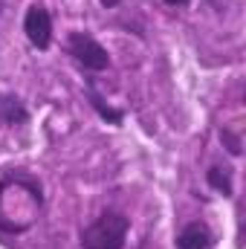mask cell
Here are the masks:
<instances>
[{
    "label": "cell",
    "instance_id": "6da1fadb",
    "mask_svg": "<svg viewBox=\"0 0 246 249\" xmlns=\"http://www.w3.org/2000/svg\"><path fill=\"white\" fill-rule=\"evenodd\" d=\"M127 229H130V220L122 212H105L81 232V247L84 249H124Z\"/></svg>",
    "mask_w": 246,
    "mask_h": 249
},
{
    "label": "cell",
    "instance_id": "7a4b0ae2",
    "mask_svg": "<svg viewBox=\"0 0 246 249\" xmlns=\"http://www.w3.org/2000/svg\"><path fill=\"white\" fill-rule=\"evenodd\" d=\"M67 53L81 64L84 70H93V72H102V70L110 67L107 50H105L93 35H87V32H72V35L67 38Z\"/></svg>",
    "mask_w": 246,
    "mask_h": 249
},
{
    "label": "cell",
    "instance_id": "3957f363",
    "mask_svg": "<svg viewBox=\"0 0 246 249\" xmlns=\"http://www.w3.org/2000/svg\"><path fill=\"white\" fill-rule=\"evenodd\" d=\"M23 32H26V38H29L32 47L50 50V44H53V18H50V12L41 3H35V6L26 9V15H23Z\"/></svg>",
    "mask_w": 246,
    "mask_h": 249
},
{
    "label": "cell",
    "instance_id": "277c9868",
    "mask_svg": "<svg viewBox=\"0 0 246 249\" xmlns=\"http://www.w3.org/2000/svg\"><path fill=\"white\" fill-rule=\"evenodd\" d=\"M211 244H214V238H211L209 226L200 223V220L188 223L183 232L177 235V249H209Z\"/></svg>",
    "mask_w": 246,
    "mask_h": 249
},
{
    "label": "cell",
    "instance_id": "5b68a950",
    "mask_svg": "<svg viewBox=\"0 0 246 249\" xmlns=\"http://www.w3.org/2000/svg\"><path fill=\"white\" fill-rule=\"evenodd\" d=\"M26 119H29L26 105L15 93H0V122L15 127V124H23Z\"/></svg>",
    "mask_w": 246,
    "mask_h": 249
},
{
    "label": "cell",
    "instance_id": "8992f818",
    "mask_svg": "<svg viewBox=\"0 0 246 249\" xmlns=\"http://www.w3.org/2000/svg\"><path fill=\"white\" fill-rule=\"evenodd\" d=\"M206 180L214 191H220L223 197H232V174L229 168H209L206 171Z\"/></svg>",
    "mask_w": 246,
    "mask_h": 249
},
{
    "label": "cell",
    "instance_id": "52a82bcc",
    "mask_svg": "<svg viewBox=\"0 0 246 249\" xmlns=\"http://www.w3.org/2000/svg\"><path fill=\"white\" fill-rule=\"evenodd\" d=\"M90 105L99 110V116H102V119H107V122H122V110H113V107H107V105H105V102H102V99H99L93 90H90Z\"/></svg>",
    "mask_w": 246,
    "mask_h": 249
},
{
    "label": "cell",
    "instance_id": "ba28073f",
    "mask_svg": "<svg viewBox=\"0 0 246 249\" xmlns=\"http://www.w3.org/2000/svg\"><path fill=\"white\" fill-rule=\"evenodd\" d=\"M220 139L226 142V148H229V154H232V157H241V151H244L241 136H235L232 130H226V127H223V130H220Z\"/></svg>",
    "mask_w": 246,
    "mask_h": 249
},
{
    "label": "cell",
    "instance_id": "9c48e42d",
    "mask_svg": "<svg viewBox=\"0 0 246 249\" xmlns=\"http://www.w3.org/2000/svg\"><path fill=\"white\" fill-rule=\"evenodd\" d=\"M165 3H168V6H185L188 0H165Z\"/></svg>",
    "mask_w": 246,
    "mask_h": 249
}]
</instances>
